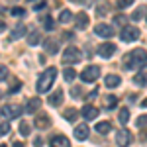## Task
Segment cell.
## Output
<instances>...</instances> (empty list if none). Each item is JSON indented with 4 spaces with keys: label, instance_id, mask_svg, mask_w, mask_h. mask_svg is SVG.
Here are the masks:
<instances>
[{
    "label": "cell",
    "instance_id": "1",
    "mask_svg": "<svg viewBox=\"0 0 147 147\" xmlns=\"http://www.w3.org/2000/svg\"><path fill=\"white\" fill-rule=\"evenodd\" d=\"M122 63H124V69H125V71H136V69L145 67V63H147L145 49H141V47L131 49V51L124 57V61H122Z\"/></svg>",
    "mask_w": 147,
    "mask_h": 147
},
{
    "label": "cell",
    "instance_id": "2",
    "mask_svg": "<svg viewBox=\"0 0 147 147\" xmlns=\"http://www.w3.org/2000/svg\"><path fill=\"white\" fill-rule=\"evenodd\" d=\"M55 77H57V69L55 67H47V71H43L41 75H39V79H37V92H47L51 86H53V82H55Z\"/></svg>",
    "mask_w": 147,
    "mask_h": 147
},
{
    "label": "cell",
    "instance_id": "3",
    "mask_svg": "<svg viewBox=\"0 0 147 147\" xmlns=\"http://www.w3.org/2000/svg\"><path fill=\"white\" fill-rule=\"evenodd\" d=\"M80 49L79 47H75V45H71L67 47L65 51H63V63L65 65H71V63H79L80 61Z\"/></svg>",
    "mask_w": 147,
    "mask_h": 147
},
{
    "label": "cell",
    "instance_id": "4",
    "mask_svg": "<svg viewBox=\"0 0 147 147\" xmlns=\"http://www.w3.org/2000/svg\"><path fill=\"white\" fill-rule=\"evenodd\" d=\"M98 77H100V67H96V65H90V67L82 69V73H80V79L84 80V82H94Z\"/></svg>",
    "mask_w": 147,
    "mask_h": 147
},
{
    "label": "cell",
    "instance_id": "5",
    "mask_svg": "<svg viewBox=\"0 0 147 147\" xmlns=\"http://www.w3.org/2000/svg\"><path fill=\"white\" fill-rule=\"evenodd\" d=\"M137 37H139V30L134 28V26H125L124 30H122V41H125V43L136 41Z\"/></svg>",
    "mask_w": 147,
    "mask_h": 147
},
{
    "label": "cell",
    "instance_id": "6",
    "mask_svg": "<svg viewBox=\"0 0 147 147\" xmlns=\"http://www.w3.org/2000/svg\"><path fill=\"white\" fill-rule=\"evenodd\" d=\"M0 114L4 116V118H18L20 114H22V106H14V104H6V106H2V110Z\"/></svg>",
    "mask_w": 147,
    "mask_h": 147
},
{
    "label": "cell",
    "instance_id": "7",
    "mask_svg": "<svg viewBox=\"0 0 147 147\" xmlns=\"http://www.w3.org/2000/svg\"><path fill=\"white\" fill-rule=\"evenodd\" d=\"M116 143H118L120 147H127L129 143H131V134H129L125 127H124V129H120V131L116 134Z\"/></svg>",
    "mask_w": 147,
    "mask_h": 147
},
{
    "label": "cell",
    "instance_id": "8",
    "mask_svg": "<svg viewBox=\"0 0 147 147\" xmlns=\"http://www.w3.org/2000/svg\"><path fill=\"white\" fill-rule=\"evenodd\" d=\"M114 53H116V45H114V43H110V41H106V43H102V45L98 47V55L104 57V59L114 57Z\"/></svg>",
    "mask_w": 147,
    "mask_h": 147
},
{
    "label": "cell",
    "instance_id": "9",
    "mask_svg": "<svg viewBox=\"0 0 147 147\" xmlns=\"http://www.w3.org/2000/svg\"><path fill=\"white\" fill-rule=\"evenodd\" d=\"M94 34L98 35V37H112L114 30L108 24H98V26H94Z\"/></svg>",
    "mask_w": 147,
    "mask_h": 147
},
{
    "label": "cell",
    "instance_id": "10",
    "mask_svg": "<svg viewBox=\"0 0 147 147\" xmlns=\"http://www.w3.org/2000/svg\"><path fill=\"white\" fill-rule=\"evenodd\" d=\"M34 125L37 127V129H47V127L51 125V120H49V116H47V114H39V116H35Z\"/></svg>",
    "mask_w": 147,
    "mask_h": 147
},
{
    "label": "cell",
    "instance_id": "11",
    "mask_svg": "<svg viewBox=\"0 0 147 147\" xmlns=\"http://www.w3.org/2000/svg\"><path fill=\"white\" fill-rule=\"evenodd\" d=\"M88 131H90V129H88L86 124H79L77 127H75V137H77L79 141H84V139L88 137Z\"/></svg>",
    "mask_w": 147,
    "mask_h": 147
},
{
    "label": "cell",
    "instance_id": "12",
    "mask_svg": "<svg viewBox=\"0 0 147 147\" xmlns=\"http://www.w3.org/2000/svg\"><path fill=\"white\" fill-rule=\"evenodd\" d=\"M80 114H82V116H84L86 120H94V118L98 116V108H94L92 104H86V106H84V108L80 110Z\"/></svg>",
    "mask_w": 147,
    "mask_h": 147
},
{
    "label": "cell",
    "instance_id": "13",
    "mask_svg": "<svg viewBox=\"0 0 147 147\" xmlns=\"http://www.w3.org/2000/svg\"><path fill=\"white\" fill-rule=\"evenodd\" d=\"M49 145L51 147H71V143H69V139L65 136H55V137H51Z\"/></svg>",
    "mask_w": 147,
    "mask_h": 147
},
{
    "label": "cell",
    "instance_id": "14",
    "mask_svg": "<svg viewBox=\"0 0 147 147\" xmlns=\"http://www.w3.org/2000/svg\"><path fill=\"white\" fill-rule=\"evenodd\" d=\"M63 98H65V92H63L61 88H59V90H55L53 94H51V96H49V98H47V102H49L51 106H59Z\"/></svg>",
    "mask_w": 147,
    "mask_h": 147
},
{
    "label": "cell",
    "instance_id": "15",
    "mask_svg": "<svg viewBox=\"0 0 147 147\" xmlns=\"http://www.w3.org/2000/svg\"><path fill=\"white\" fill-rule=\"evenodd\" d=\"M77 28L79 30H86L88 28V16L84 14V12H80V14H77Z\"/></svg>",
    "mask_w": 147,
    "mask_h": 147
},
{
    "label": "cell",
    "instance_id": "16",
    "mask_svg": "<svg viewBox=\"0 0 147 147\" xmlns=\"http://www.w3.org/2000/svg\"><path fill=\"white\" fill-rule=\"evenodd\" d=\"M104 82H106V86H108V88H116V86H120L122 79H120L118 75H108V77L104 79Z\"/></svg>",
    "mask_w": 147,
    "mask_h": 147
},
{
    "label": "cell",
    "instance_id": "17",
    "mask_svg": "<svg viewBox=\"0 0 147 147\" xmlns=\"http://www.w3.org/2000/svg\"><path fill=\"white\" fill-rule=\"evenodd\" d=\"M39 106H41V100H39V98H30L28 104H26V110L32 114V112H37V110H39Z\"/></svg>",
    "mask_w": 147,
    "mask_h": 147
},
{
    "label": "cell",
    "instance_id": "18",
    "mask_svg": "<svg viewBox=\"0 0 147 147\" xmlns=\"http://www.w3.org/2000/svg\"><path fill=\"white\" fill-rule=\"evenodd\" d=\"M45 51L49 53V55H55V53H59V43H57L55 39H47V43H45Z\"/></svg>",
    "mask_w": 147,
    "mask_h": 147
},
{
    "label": "cell",
    "instance_id": "19",
    "mask_svg": "<svg viewBox=\"0 0 147 147\" xmlns=\"http://www.w3.org/2000/svg\"><path fill=\"white\" fill-rule=\"evenodd\" d=\"M6 134H10V122H8V118H4L0 114V136H6Z\"/></svg>",
    "mask_w": 147,
    "mask_h": 147
},
{
    "label": "cell",
    "instance_id": "20",
    "mask_svg": "<svg viewBox=\"0 0 147 147\" xmlns=\"http://www.w3.org/2000/svg\"><path fill=\"white\" fill-rule=\"evenodd\" d=\"M96 14L98 16H104L106 12H108V0H96Z\"/></svg>",
    "mask_w": 147,
    "mask_h": 147
},
{
    "label": "cell",
    "instance_id": "21",
    "mask_svg": "<svg viewBox=\"0 0 147 147\" xmlns=\"http://www.w3.org/2000/svg\"><path fill=\"white\" fill-rule=\"evenodd\" d=\"M26 32H28V30H26V26H24V24H20V26H18V28H16V30L12 32L10 39H12V41H16V39H20L22 35H26Z\"/></svg>",
    "mask_w": 147,
    "mask_h": 147
},
{
    "label": "cell",
    "instance_id": "22",
    "mask_svg": "<svg viewBox=\"0 0 147 147\" xmlns=\"http://www.w3.org/2000/svg\"><path fill=\"white\" fill-rule=\"evenodd\" d=\"M28 43H30V45H39V43H41V35H39V32H32V34L28 35Z\"/></svg>",
    "mask_w": 147,
    "mask_h": 147
},
{
    "label": "cell",
    "instance_id": "23",
    "mask_svg": "<svg viewBox=\"0 0 147 147\" xmlns=\"http://www.w3.org/2000/svg\"><path fill=\"white\" fill-rule=\"evenodd\" d=\"M118 106V96H106L104 98V108H108V110H112V108H116Z\"/></svg>",
    "mask_w": 147,
    "mask_h": 147
},
{
    "label": "cell",
    "instance_id": "24",
    "mask_svg": "<svg viewBox=\"0 0 147 147\" xmlns=\"http://www.w3.org/2000/svg\"><path fill=\"white\" fill-rule=\"evenodd\" d=\"M96 131L104 136V134L112 131V124H110V122H100V124H96Z\"/></svg>",
    "mask_w": 147,
    "mask_h": 147
},
{
    "label": "cell",
    "instance_id": "25",
    "mask_svg": "<svg viewBox=\"0 0 147 147\" xmlns=\"http://www.w3.org/2000/svg\"><path fill=\"white\" fill-rule=\"evenodd\" d=\"M71 20H73V14H71L69 10H61V14H59V22L61 24H69Z\"/></svg>",
    "mask_w": 147,
    "mask_h": 147
},
{
    "label": "cell",
    "instance_id": "26",
    "mask_svg": "<svg viewBox=\"0 0 147 147\" xmlns=\"http://www.w3.org/2000/svg\"><path fill=\"white\" fill-rule=\"evenodd\" d=\"M118 120H120V124H127V122H129V110H127V108H122V110H120V116H118Z\"/></svg>",
    "mask_w": 147,
    "mask_h": 147
},
{
    "label": "cell",
    "instance_id": "27",
    "mask_svg": "<svg viewBox=\"0 0 147 147\" xmlns=\"http://www.w3.org/2000/svg\"><path fill=\"white\" fill-rule=\"evenodd\" d=\"M77 116H79V112H77L75 108H67V110H65V120H67V122H75Z\"/></svg>",
    "mask_w": 147,
    "mask_h": 147
},
{
    "label": "cell",
    "instance_id": "28",
    "mask_svg": "<svg viewBox=\"0 0 147 147\" xmlns=\"http://www.w3.org/2000/svg\"><path fill=\"white\" fill-rule=\"evenodd\" d=\"M134 82H136L137 86H145V82H147V77H145V73H137L136 77H134Z\"/></svg>",
    "mask_w": 147,
    "mask_h": 147
},
{
    "label": "cell",
    "instance_id": "29",
    "mask_svg": "<svg viewBox=\"0 0 147 147\" xmlns=\"http://www.w3.org/2000/svg\"><path fill=\"white\" fill-rule=\"evenodd\" d=\"M63 77H65L67 82H71V80L77 77V71H75V69H65V71H63Z\"/></svg>",
    "mask_w": 147,
    "mask_h": 147
},
{
    "label": "cell",
    "instance_id": "30",
    "mask_svg": "<svg viewBox=\"0 0 147 147\" xmlns=\"http://www.w3.org/2000/svg\"><path fill=\"white\" fill-rule=\"evenodd\" d=\"M41 22H43V26H45V30H47V32H51V30L55 28V24H53V20H51L49 16H45V18L41 20Z\"/></svg>",
    "mask_w": 147,
    "mask_h": 147
},
{
    "label": "cell",
    "instance_id": "31",
    "mask_svg": "<svg viewBox=\"0 0 147 147\" xmlns=\"http://www.w3.org/2000/svg\"><path fill=\"white\" fill-rule=\"evenodd\" d=\"M20 134H22L24 137L30 136V124H28V122H22V124H20Z\"/></svg>",
    "mask_w": 147,
    "mask_h": 147
},
{
    "label": "cell",
    "instance_id": "32",
    "mask_svg": "<svg viewBox=\"0 0 147 147\" xmlns=\"http://www.w3.org/2000/svg\"><path fill=\"white\" fill-rule=\"evenodd\" d=\"M143 14H145V10H143V8H137V10L131 14V20H141V18H143Z\"/></svg>",
    "mask_w": 147,
    "mask_h": 147
},
{
    "label": "cell",
    "instance_id": "33",
    "mask_svg": "<svg viewBox=\"0 0 147 147\" xmlns=\"http://www.w3.org/2000/svg\"><path fill=\"white\" fill-rule=\"evenodd\" d=\"M12 16H20V18H22V16H26V10H24V8H12Z\"/></svg>",
    "mask_w": 147,
    "mask_h": 147
},
{
    "label": "cell",
    "instance_id": "34",
    "mask_svg": "<svg viewBox=\"0 0 147 147\" xmlns=\"http://www.w3.org/2000/svg\"><path fill=\"white\" fill-rule=\"evenodd\" d=\"M129 4H134V0H118V8H125Z\"/></svg>",
    "mask_w": 147,
    "mask_h": 147
},
{
    "label": "cell",
    "instance_id": "35",
    "mask_svg": "<svg viewBox=\"0 0 147 147\" xmlns=\"http://www.w3.org/2000/svg\"><path fill=\"white\" fill-rule=\"evenodd\" d=\"M8 77V69L4 67V65H0V80H4Z\"/></svg>",
    "mask_w": 147,
    "mask_h": 147
},
{
    "label": "cell",
    "instance_id": "36",
    "mask_svg": "<svg viewBox=\"0 0 147 147\" xmlns=\"http://www.w3.org/2000/svg\"><path fill=\"white\" fill-rule=\"evenodd\" d=\"M114 22H116V24H120V26H122V24L125 22V18H124V16H116V18H114Z\"/></svg>",
    "mask_w": 147,
    "mask_h": 147
},
{
    "label": "cell",
    "instance_id": "37",
    "mask_svg": "<svg viewBox=\"0 0 147 147\" xmlns=\"http://www.w3.org/2000/svg\"><path fill=\"white\" fill-rule=\"evenodd\" d=\"M18 90H20V82L16 80V82H14V86L10 88V92H18Z\"/></svg>",
    "mask_w": 147,
    "mask_h": 147
},
{
    "label": "cell",
    "instance_id": "38",
    "mask_svg": "<svg viewBox=\"0 0 147 147\" xmlns=\"http://www.w3.org/2000/svg\"><path fill=\"white\" fill-rule=\"evenodd\" d=\"M63 39H73V32H65L63 34Z\"/></svg>",
    "mask_w": 147,
    "mask_h": 147
},
{
    "label": "cell",
    "instance_id": "39",
    "mask_svg": "<svg viewBox=\"0 0 147 147\" xmlns=\"http://www.w3.org/2000/svg\"><path fill=\"white\" fill-rule=\"evenodd\" d=\"M96 94H98V90L94 88V92H90V94H88V100H92V98H96Z\"/></svg>",
    "mask_w": 147,
    "mask_h": 147
},
{
    "label": "cell",
    "instance_id": "40",
    "mask_svg": "<svg viewBox=\"0 0 147 147\" xmlns=\"http://www.w3.org/2000/svg\"><path fill=\"white\" fill-rule=\"evenodd\" d=\"M73 96H75V98L80 96V88H73Z\"/></svg>",
    "mask_w": 147,
    "mask_h": 147
},
{
    "label": "cell",
    "instance_id": "41",
    "mask_svg": "<svg viewBox=\"0 0 147 147\" xmlns=\"http://www.w3.org/2000/svg\"><path fill=\"white\" fill-rule=\"evenodd\" d=\"M14 147H24V143H20V141H14Z\"/></svg>",
    "mask_w": 147,
    "mask_h": 147
},
{
    "label": "cell",
    "instance_id": "42",
    "mask_svg": "<svg viewBox=\"0 0 147 147\" xmlns=\"http://www.w3.org/2000/svg\"><path fill=\"white\" fill-rule=\"evenodd\" d=\"M141 106H143V108H147V98H145L143 102H141Z\"/></svg>",
    "mask_w": 147,
    "mask_h": 147
},
{
    "label": "cell",
    "instance_id": "43",
    "mask_svg": "<svg viewBox=\"0 0 147 147\" xmlns=\"http://www.w3.org/2000/svg\"><path fill=\"white\" fill-rule=\"evenodd\" d=\"M73 2H84V0H73Z\"/></svg>",
    "mask_w": 147,
    "mask_h": 147
},
{
    "label": "cell",
    "instance_id": "44",
    "mask_svg": "<svg viewBox=\"0 0 147 147\" xmlns=\"http://www.w3.org/2000/svg\"><path fill=\"white\" fill-rule=\"evenodd\" d=\"M0 147H8V145H0Z\"/></svg>",
    "mask_w": 147,
    "mask_h": 147
}]
</instances>
